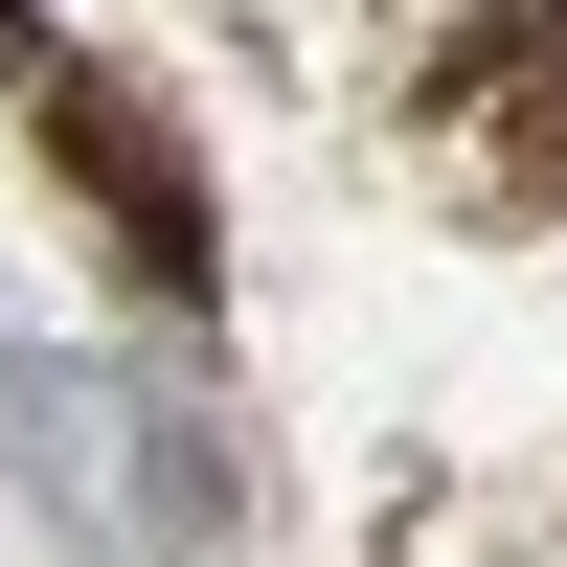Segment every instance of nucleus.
Wrapping results in <instances>:
<instances>
[{
	"mask_svg": "<svg viewBox=\"0 0 567 567\" xmlns=\"http://www.w3.org/2000/svg\"><path fill=\"white\" fill-rule=\"evenodd\" d=\"M23 91H45V159H69V182H91V205H114V250H136V272H159V296H205V272H227V227H205V182H182V136H159V114H136V91H114V69H69V45H45V69H23Z\"/></svg>",
	"mask_w": 567,
	"mask_h": 567,
	"instance_id": "obj_1",
	"label": "nucleus"
},
{
	"mask_svg": "<svg viewBox=\"0 0 567 567\" xmlns=\"http://www.w3.org/2000/svg\"><path fill=\"white\" fill-rule=\"evenodd\" d=\"M432 136L499 205H567V0H477V23L432 45Z\"/></svg>",
	"mask_w": 567,
	"mask_h": 567,
	"instance_id": "obj_2",
	"label": "nucleus"
}]
</instances>
